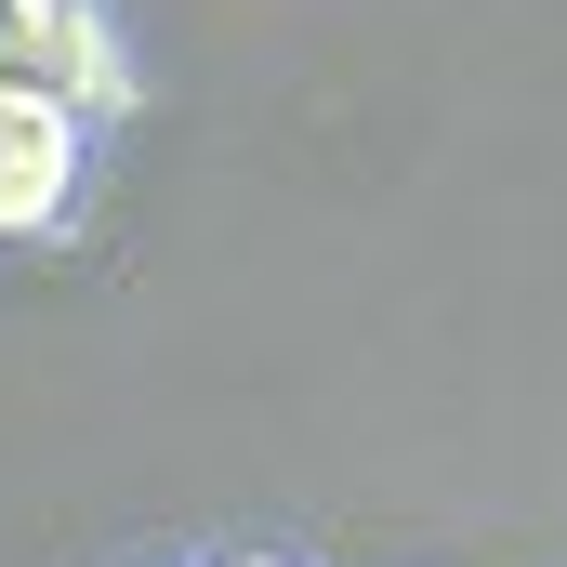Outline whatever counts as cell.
<instances>
[{
    "label": "cell",
    "mask_w": 567,
    "mask_h": 567,
    "mask_svg": "<svg viewBox=\"0 0 567 567\" xmlns=\"http://www.w3.org/2000/svg\"><path fill=\"white\" fill-rule=\"evenodd\" d=\"M0 80L53 93L93 145H120V133H133V106H145V66H133L120 0H40V13H0Z\"/></svg>",
    "instance_id": "6da1fadb"
},
{
    "label": "cell",
    "mask_w": 567,
    "mask_h": 567,
    "mask_svg": "<svg viewBox=\"0 0 567 567\" xmlns=\"http://www.w3.org/2000/svg\"><path fill=\"white\" fill-rule=\"evenodd\" d=\"M93 185H106V145L53 93L0 80V251H66L93 225Z\"/></svg>",
    "instance_id": "7a4b0ae2"
},
{
    "label": "cell",
    "mask_w": 567,
    "mask_h": 567,
    "mask_svg": "<svg viewBox=\"0 0 567 567\" xmlns=\"http://www.w3.org/2000/svg\"><path fill=\"white\" fill-rule=\"evenodd\" d=\"M225 567H303V555H225Z\"/></svg>",
    "instance_id": "3957f363"
},
{
    "label": "cell",
    "mask_w": 567,
    "mask_h": 567,
    "mask_svg": "<svg viewBox=\"0 0 567 567\" xmlns=\"http://www.w3.org/2000/svg\"><path fill=\"white\" fill-rule=\"evenodd\" d=\"M0 13H40V0H0Z\"/></svg>",
    "instance_id": "277c9868"
}]
</instances>
